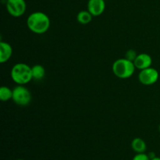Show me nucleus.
Instances as JSON below:
<instances>
[{
    "instance_id": "nucleus-18",
    "label": "nucleus",
    "mask_w": 160,
    "mask_h": 160,
    "mask_svg": "<svg viewBox=\"0 0 160 160\" xmlns=\"http://www.w3.org/2000/svg\"><path fill=\"white\" fill-rule=\"evenodd\" d=\"M159 132H160V124H159Z\"/></svg>"
},
{
    "instance_id": "nucleus-5",
    "label": "nucleus",
    "mask_w": 160,
    "mask_h": 160,
    "mask_svg": "<svg viewBox=\"0 0 160 160\" xmlns=\"http://www.w3.org/2000/svg\"><path fill=\"white\" fill-rule=\"evenodd\" d=\"M6 10L13 17H20L27 10V3L25 0H6Z\"/></svg>"
},
{
    "instance_id": "nucleus-3",
    "label": "nucleus",
    "mask_w": 160,
    "mask_h": 160,
    "mask_svg": "<svg viewBox=\"0 0 160 160\" xmlns=\"http://www.w3.org/2000/svg\"><path fill=\"white\" fill-rule=\"evenodd\" d=\"M135 69L134 62H131L125 58L117 59L112 67L114 75L120 79H128L131 78L134 74Z\"/></svg>"
},
{
    "instance_id": "nucleus-6",
    "label": "nucleus",
    "mask_w": 160,
    "mask_h": 160,
    "mask_svg": "<svg viewBox=\"0 0 160 160\" xmlns=\"http://www.w3.org/2000/svg\"><path fill=\"white\" fill-rule=\"evenodd\" d=\"M159 78V73L156 69L152 67L144 69L140 71L138 74V80L142 84L146 86L152 85L156 84Z\"/></svg>"
},
{
    "instance_id": "nucleus-4",
    "label": "nucleus",
    "mask_w": 160,
    "mask_h": 160,
    "mask_svg": "<svg viewBox=\"0 0 160 160\" xmlns=\"http://www.w3.org/2000/svg\"><path fill=\"white\" fill-rule=\"evenodd\" d=\"M31 94L23 85H17L12 89V100L15 104L20 106H27L31 103Z\"/></svg>"
},
{
    "instance_id": "nucleus-8",
    "label": "nucleus",
    "mask_w": 160,
    "mask_h": 160,
    "mask_svg": "<svg viewBox=\"0 0 160 160\" xmlns=\"http://www.w3.org/2000/svg\"><path fill=\"white\" fill-rule=\"evenodd\" d=\"M134 64L136 69L142 70L152 67V59L151 56L147 53H141V54L138 55L137 58L134 61Z\"/></svg>"
},
{
    "instance_id": "nucleus-17",
    "label": "nucleus",
    "mask_w": 160,
    "mask_h": 160,
    "mask_svg": "<svg viewBox=\"0 0 160 160\" xmlns=\"http://www.w3.org/2000/svg\"><path fill=\"white\" fill-rule=\"evenodd\" d=\"M151 160H160V157H158V156H156L155 158L152 159Z\"/></svg>"
},
{
    "instance_id": "nucleus-14",
    "label": "nucleus",
    "mask_w": 160,
    "mask_h": 160,
    "mask_svg": "<svg viewBox=\"0 0 160 160\" xmlns=\"http://www.w3.org/2000/svg\"><path fill=\"white\" fill-rule=\"evenodd\" d=\"M138 55V54H137V52H136L134 49H130L126 52L124 58L128 59V60L131 61V62H134V61L135 60L136 58H137Z\"/></svg>"
},
{
    "instance_id": "nucleus-13",
    "label": "nucleus",
    "mask_w": 160,
    "mask_h": 160,
    "mask_svg": "<svg viewBox=\"0 0 160 160\" xmlns=\"http://www.w3.org/2000/svg\"><path fill=\"white\" fill-rule=\"evenodd\" d=\"M12 90L6 86H2L0 88V100L2 102H7L12 99Z\"/></svg>"
},
{
    "instance_id": "nucleus-2",
    "label": "nucleus",
    "mask_w": 160,
    "mask_h": 160,
    "mask_svg": "<svg viewBox=\"0 0 160 160\" xmlns=\"http://www.w3.org/2000/svg\"><path fill=\"white\" fill-rule=\"evenodd\" d=\"M10 77L18 85H25L33 79L31 67L23 62H18L11 69Z\"/></svg>"
},
{
    "instance_id": "nucleus-7",
    "label": "nucleus",
    "mask_w": 160,
    "mask_h": 160,
    "mask_svg": "<svg viewBox=\"0 0 160 160\" xmlns=\"http://www.w3.org/2000/svg\"><path fill=\"white\" fill-rule=\"evenodd\" d=\"M87 7L93 17H98L106 9V2L105 0H88Z\"/></svg>"
},
{
    "instance_id": "nucleus-12",
    "label": "nucleus",
    "mask_w": 160,
    "mask_h": 160,
    "mask_svg": "<svg viewBox=\"0 0 160 160\" xmlns=\"http://www.w3.org/2000/svg\"><path fill=\"white\" fill-rule=\"evenodd\" d=\"M31 71H32L33 79L36 81H40L42 78H44L45 75V70L44 67L40 64H36L31 67Z\"/></svg>"
},
{
    "instance_id": "nucleus-16",
    "label": "nucleus",
    "mask_w": 160,
    "mask_h": 160,
    "mask_svg": "<svg viewBox=\"0 0 160 160\" xmlns=\"http://www.w3.org/2000/svg\"><path fill=\"white\" fill-rule=\"evenodd\" d=\"M148 157L150 158V159H153V158H155L156 156V154H155V152H150L148 154Z\"/></svg>"
},
{
    "instance_id": "nucleus-10",
    "label": "nucleus",
    "mask_w": 160,
    "mask_h": 160,
    "mask_svg": "<svg viewBox=\"0 0 160 160\" xmlns=\"http://www.w3.org/2000/svg\"><path fill=\"white\" fill-rule=\"evenodd\" d=\"M131 148L136 153H143L146 151L147 145L141 138H135L131 142Z\"/></svg>"
},
{
    "instance_id": "nucleus-15",
    "label": "nucleus",
    "mask_w": 160,
    "mask_h": 160,
    "mask_svg": "<svg viewBox=\"0 0 160 160\" xmlns=\"http://www.w3.org/2000/svg\"><path fill=\"white\" fill-rule=\"evenodd\" d=\"M132 160H151L150 158L148 157V154H145V152L143 153H137L135 156H134Z\"/></svg>"
},
{
    "instance_id": "nucleus-19",
    "label": "nucleus",
    "mask_w": 160,
    "mask_h": 160,
    "mask_svg": "<svg viewBox=\"0 0 160 160\" xmlns=\"http://www.w3.org/2000/svg\"><path fill=\"white\" fill-rule=\"evenodd\" d=\"M17 160H24V159H17Z\"/></svg>"
},
{
    "instance_id": "nucleus-9",
    "label": "nucleus",
    "mask_w": 160,
    "mask_h": 160,
    "mask_svg": "<svg viewBox=\"0 0 160 160\" xmlns=\"http://www.w3.org/2000/svg\"><path fill=\"white\" fill-rule=\"evenodd\" d=\"M12 55V48L6 42H0V62L5 63L10 59Z\"/></svg>"
},
{
    "instance_id": "nucleus-11",
    "label": "nucleus",
    "mask_w": 160,
    "mask_h": 160,
    "mask_svg": "<svg viewBox=\"0 0 160 160\" xmlns=\"http://www.w3.org/2000/svg\"><path fill=\"white\" fill-rule=\"evenodd\" d=\"M93 16L91 14V12L88 10H81L78 12V16H77V20L78 22L81 24L86 25L88 24L92 20Z\"/></svg>"
},
{
    "instance_id": "nucleus-1",
    "label": "nucleus",
    "mask_w": 160,
    "mask_h": 160,
    "mask_svg": "<svg viewBox=\"0 0 160 160\" xmlns=\"http://www.w3.org/2000/svg\"><path fill=\"white\" fill-rule=\"evenodd\" d=\"M27 25L31 32L37 34H42L48 31L51 25L50 18L45 12L37 11L28 16Z\"/></svg>"
}]
</instances>
